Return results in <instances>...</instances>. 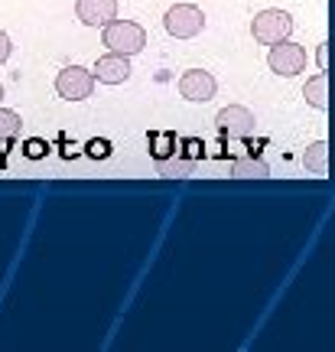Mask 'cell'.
I'll return each instance as SVG.
<instances>
[{"mask_svg": "<svg viewBox=\"0 0 335 352\" xmlns=\"http://www.w3.org/2000/svg\"><path fill=\"white\" fill-rule=\"evenodd\" d=\"M101 39H104V46H108L111 52L137 56V52L147 46V30H143L140 23H134V20H117V16H114L111 23H104Z\"/></svg>", "mask_w": 335, "mask_h": 352, "instance_id": "1", "label": "cell"}, {"mask_svg": "<svg viewBox=\"0 0 335 352\" xmlns=\"http://www.w3.org/2000/svg\"><path fill=\"white\" fill-rule=\"evenodd\" d=\"M251 33H254V39L264 43V46H277V43L290 39V33H293V16L286 10H277V7L261 10L251 20Z\"/></svg>", "mask_w": 335, "mask_h": 352, "instance_id": "2", "label": "cell"}, {"mask_svg": "<svg viewBox=\"0 0 335 352\" xmlns=\"http://www.w3.org/2000/svg\"><path fill=\"white\" fill-rule=\"evenodd\" d=\"M163 26H166V33L176 39H192L202 33V26H205V13L202 7L196 3H173L166 16H163Z\"/></svg>", "mask_w": 335, "mask_h": 352, "instance_id": "3", "label": "cell"}, {"mask_svg": "<svg viewBox=\"0 0 335 352\" xmlns=\"http://www.w3.org/2000/svg\"><path fill=\"white\" fill-rule=\"evenodd\" d=\"M56 91L65 101H85L95 91V72L85 65H65L62 72L56 76Z\"/></svg>", "mask_w": 335, "mask_h": 352, "instance_id": "4", "label": "cell"}, {"mask_svg": "<svg viewBox=\"0 0 335 352\" xmlns=\"http://www.w3.org/2000/svg\"><path fill=\"white\" fill-rule=\"evenodd\" d=\"M267 65H270L277 76H299L303 69H306V50L293 43V39H284V43H277L270 46V56H267Z\"/></svg>", "mask_w": 335, "mask_h": 352, "instance_id": "5", "label": "cell"}, {"mask_svg": "<svg viewBox=\"0 0 335 352\" xmlns=\"http://www.w3.org/2000/svg\"><path fill=\"white\" fill-rule=\"evenodd\" d=\"M215 124L224 138H251L254 134V114L244 104H228L215 114Z\"/></svg>", "mask_w": 335, "mask_h": 352, "instance_id": "6", "label": "cell"}, {"mask_svg": "<svg viewBox=\"0 0 335 352\" xmlns=\"http://www.w3.org/2000/svg\"><path fill=\"white\" fill-rule=\"evenodd\" d=\"M215 91H218V82L205 69H186L179 76V95L189 101H211Z\"/></svg>", "mask_w": 335, "mask_h": 352, "instance_id": "7", "label": "cell"}, {"mask_svg": "<svg viewBox=\"0 0 335 352\" xmlns=\"http://www.w3.org/2000/svg\"><path fill=\"white\" fill-rule=\"evenodd\" d=\"M95 82H104V85H121L130 78V56H121V52H108L95 63Z\"/></svg>", "mask_w": 335, "mask_h": 352, "instance_id": "8", "label": "cell"}, {"mask_svg": "<svg viewBox=\"0 0 335 352\" xmlns=\"http://www.w3.org/2000/svg\"><path fill=\"white\" fill-rule=\"evenodd\" d=\"M75 13L85 26H104L117 16V0H78Z\"/></svg>", "mask_w": 335, "mask_h": 352, "instance_id": "9", "label": "cell"}, {"mask_svg": "<svg viewBox=\"0 0 335 352\" xmlns=\"http://www.w3.org/2000/svg\"><path fill=\"white\" fill-rule=\"evenodd\" d=\"M303 166L316 176H325L329 173V144L325 140H312L306 153H303Z\"/></svg>", "mask_w": 335, "mask_h": 352, "instance_id": "10", "label": "cell"}, {"mask_svg": "<svg viewBox=\"0 0 335 352\" xmlns=\"http://www.w3.org/2000/svg\"><path fill=\"white\" fill-rule=\"evenodd\" d=\"M325 85H329V76L325 72H316V76L303 85V98L306 104H312L316 111H325L329 108V95H325Z\"/></svg>", "mask_w": 335, "mask_h": 352, "instance_id": "11", "label": "cell"}, {"mask_svg": "<svg viewBox=\"0 0 335 352\" xmlns=\"http://www.w3.org/2000/svg\"><path fill=\"white\" fill-rule=\"evenodd\" d=\"M231 176H257V179H264V176H270V166L257 160V157H244V160L231 164Z\"/></svg>", "mask_w": 335, "mask_h": 352, "instance_id": "12", "label": "cell"}, {"mask_svg": "<svg viewBox=\"0 0 335 352\" xmlns=\"http://www.w3.org/2000/svg\"><path fill=\"white\" fill-rule=\"evenodd\" d=\"M20 127H23V121H20V114L10 111V108H0V140H13V138H20Z\"/></svg>", "mask_w": 335, "mask_h": 352, "instance_id": "13", "label": "cell"}, {"mask_svg": "<svg viewBox=\"0 0 335 352\" xmlns=\"http://www.w3.org/2000/svg\"><path fill=\"white\" fill-rule=\"evenodd\" d=\"M157 170H160V176H186L189 170H192V160H186V157H173V160H157Z\"/></svg>", "mask_w": 335, "mask_h": 352, "instance_id": "14", "label": "cell"}, {"mask_svg": "<svg viewBox=\"0 0 335 352\" xmlns=\"http://www.w3.org/2000/svg\"><path fill=\"white\" fill-rule=\"evenodd\" d=\"M10 52H13V43H10V36H7V33L0 30V65L7 63V59H10Z\"/></svg>", "mask_w": 335, "mask_h": 352, "instance_id": "15", "label": "cell"}, {"mask_svg": "<svg viewBox=\"0 0 335 352\" xmlns=\"http://www.w3.org/2000/svg\"><path fill=\"white\" fill-rule=\"evenodd\" d=\"M325 65H329V43H319V69L325 72Z\"/></svg>", "mask_w": 335, "mask_h": 352, "instance_id": "16", "label": "cell"}, {"mask_svg": "<svg viewBox=\"0 0 335 352\" xmlns=\"http://www.w3.org/2000/svg\"><path fill=\"white\" fill-rule=\"evenodd\" d=\"M30 157H43V144H39V140H33V144H30Z\"/></svg>", "mask_w": 335, "mask_h": 352, "instance_id": "17", "label": "cell"}, {"mask_svg": "<svg viewBox=\"0 0 335 352\" xmlns=\"http://www.w3.org/2000/svg\"><path fill=\"white\" fill-rule=\"evenodd\" d=\"M0 101H3V85H0Z\"/></svg>", "mask_w": 335, "mask_h": 352, "instance_id": "18", "label": "cell"}]
</instances>
